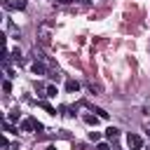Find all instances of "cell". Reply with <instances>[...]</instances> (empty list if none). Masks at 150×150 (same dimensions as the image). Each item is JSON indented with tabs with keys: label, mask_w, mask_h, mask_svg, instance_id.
Returning <instances> with one entry per match:
<instances>
[{
	"label": "cell",
	"mask_w": 150,
	"mask_h": 150,
	"mask_svg": "<svg viewBox=\"0 0 150 150\" xmlns=\"http://www.w3.org/2000/svg\"><path fill=\"white\" fill-rule=\"evenodd\" d=\"M19 127H21V131H42V122H38L35 117H26Z\"/></svg>",
	"instance_id": "1"
},
{
	"label": "cell",
	"mask_w": 150,
	"mask_h": 150,
	"mask_svg": "<svg viewBox=\"0 0 150 150\" xmlns=\"http://www.w3.org/2000/svg\"><path fill=\"white\" fill-rule=\"evenodd\" d=\"M127 145H129L131 150H141V148H143V138H141L138 134H129V136H127Z\"/></svg>",
	"instance_id": "2"
},
{
	"label": "cell",
	"mask_w": 150,
	"mask_h": 150,
	"mask_svg": "<svg viewBox=\"0 0 150 150\" xmlns=\"http://www.w3.org/2000/svg\"><path fill=\"white\" fill-rule=\"evenodd\" d=\"M120 136V129H115V127H108L105 129V138H110V141H115Z\"/></svg>",
	"instance_id": "3"
},
{
	"label": "cell",
	"mask_w": 150,
	"mask_h": 150,
	"mask_svg": "<svg viewBox=\"0 0 150 150\" xmlns=\"http://www.w3.org/2000/svg\"><path fill=\"white\" fill-rule=\"evenodd\" d=\"M66 89H68V91H77V89H80V82H77V80H68V82H66Z\"/></svg>",
	"instance_id": "4"
},
{
	"label": "cell",
	"mask_w": 150,
	"mask_h": 150,
	"mask_svg": "<svg viewBox=\"0 0 150 150\" xmlns=\"http://www.w3.org/2000/svg\"><path fill=\"white\" fill-rule=\"evenodd\" d=\"M30 68H33V73H35V75H45V66H42V63H38V61H35Z\"/></svg>",
	"instance_id": "5"
},
{
	"label": "cell",
	"mask_w": 150,
	"mask_h": 150,
	"mask_svg": "<svg viewBox=\"0 0 150 150\" xmlns=\"http://www.w3.org/2000/svg\"><path fill=\"white\" fill-rule=\"evenodd\" d=\"M84 122H87L89 127H96V122H98V115H84Z\"/></svg>",
	"instance_id": "6"
},
{
	"label": "cell",
	"mask_w": 150,
	"mask_h": 150,
	"mask_svg": "<svg viewBox=\"0 0 150 150\" xmlns=\"http://www.w3.org/2000/svg\"><path fill=\"white\" fill-rule=\"evenodd\" d=\"M40 105H42V108H45V110H47L49 115H56V110H54V108H52L49 103H45V101H40Z\"/></svg>",
	"instance_id": "7"
},
{
	"label": "cell",
	"mask_w": 150,
	"mask_h": 150,
	"mask_svg": "<svg viewBox=\"0 0 150 150\" xmlns=\"http://www.w3.org/2000/svg\"><path fill=\"white\" fill-rule=\"evenodd\" d=\"M2 91H5V94H9V91H12V82H9V80H5V82H2Z\"/></svg>",
	"instance_id": "8"
},
{
	"label": "cell",
	"mask_w": 150,
	"mask_h": 150,
	"mask_svg": "<svg viewBox=\"0 0 150 150\" xmlns=\"http://www.w3.org/2000/svg\"><path fill=\"white\" fill-rule=\"evenodd\" d=\"M45 91H47V96H52V98L56 96V87H54V84H49V87H47Z\"/></svg>",
	"instance_id": "9"
},
{
	"label": "cell",
	"mask_w": 150,
	"mask_h": 150,
	"mask_svg": "<svg viewBox=\"0 0 150 150\" xmlns=\"http://www.w3.org/2000/svg\"><path fill=\"white\" fill-rule=\"evenodd\" d=\"M94 112H96V115H98L101 120H105V117H108V112H105L103 108H94Z\"/></svg>",
	"instance_id": "10"
},
{
	"label": "cell",
	"mask_w": 150,
	"mask_h": 150,
	"mask_svg": "<svg viewBox=\"0 0 150 150\" xmlns=\"http://www.w3.org/2000/svg\"><path fill=\"white\" fill-rule=\"evenodd\" d=\"M89 138H91V141H98L101 134H98V131H89Z\"/></svg>",
	"instance_id": "11"
},
{
	"label": "cell",
	"mask_w": 150,
	"mask_h": 150,
	"mask_svg": "<svg viewBox=\"0 0 150 150\" xmlns=\"http://www.w3.org/2000/svg\"><path fill=\"white\" fill-rule=\"evenodd\" d=\"M12 59H16V61H19V59H21V52H19V49H12Z\"/></svg>",
	"instance_id": "12"
},
{
	"label": "cell",
	"mask_w": 150,
	"mask_h": 150,
	"mask_svg": "<svg viewBox=\"0 0 150 150\" xmlns=\"http://www.w3.org/2000/svg\"><path fill=\"white\" fill-rule=\"evenodd\" d=\"M12 120H19V110H12V112H9V122H12Z\"/></svg>",
	"instance_id": "13"
},
{
	"label": "cell",
	"mask_w": 150,
	"mask_h": 150,
	"mask_svg": "<svg viewBox=\"0 0 150 150\" xmlns=\"http://www.w3.org/2000/svg\"><path fill=\"white\" fill-rule=\"evenodd\" d=\"M96 150H110V148H108V143H98V145H96Z\"/></svg>",
	"instance_id": "14"
},
{
	"label": "cell",
	"mask_w": 150,
	"mask_h": 150,
	"mask_svg": "<svg viewBox=\"0 0 150 150\" xmlns=\"http://www.w3.org/2000/svg\"><path fill=\"white\" fill-rule=\"evenodd\" d=\"M56 2H61V5H68V2H73V0H56Z\"/></svg>",
	"instance_id": "15"
},
{
	"label": "cell",
	"mask_w": 150,
	"mask_h": 150,
	"mask_svg": "<svg viewBox=\"0 0 150 150\" xmlns=\"http://www.w3.org/2000/svg\"><path fill=\"white\" fill-rule=\"evenodd\" d=\"M47 150H56V145H47Z\"/></svg>",
	"instance_id": "16"
}]
</instances>
